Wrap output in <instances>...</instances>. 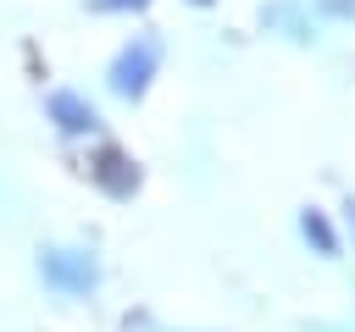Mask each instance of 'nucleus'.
Masks as SVG:
<instances>
[{"label":"nucleus","mask_w":355,"mask_h":332,"mask_svg":"<svg viewBox=\"0 0 355 332\" xmlns=\"http://www.w3.org/2000/svg\"><path fill=\"white\" fill-rule=\"evenodd\" d=\"M155 66H161V44H155V39H128V44L116 50V61H111V89H116L122 100H139V94L150 89Z\"/></svg>","instance_id":"f257e3e1"},{"label":"nucleus","mask_w":355,"mask_h":332,"mask_svg":"<svg viewBox=\"0 0 355 332\" xmlns=\"http://www.w3.org/2000/svg\"><path fill=\"white\" fill-rule=\"evenodd\" d=\"M39 271L55 293H89L100 282V266L83 249H39Z\"/></svg>","instance_id":"f03ea898"},{"label":"nucleus","mask_w":355,"mask_h":332,"mask_svg":"<svg viewBox=\"0 0 355 332\" xmlns=\"http://www.w3.org/2000/svg\"><path fill=\"white\" fill-rule=\"evenodd\" d=\"M89 177L111 194V199H128L133 188H139V166L116 149V144H105V149H94V160H89Z\"/></svg>","instance_id":"7ed1b4c3"},{"label":"nucleus","mask_w":355,"mask_h":332,"mask_svg":"<svg viewBox=\"0 0 355 332\" xmlns=\"http://www.w3.org/2000/svg\"><path fill=\"white\" fill-rule=\"evenodd\" d=\"M44 111H50V122H55L61 133H94V127H100V111H94L83 94H72V89H55V94L44 100Z\"/></svg>","instance_id":"20e7f679"},{"label":"nucleus","mask_w":355,"mask_h":332,"mask_svg":"<svg viewBox=\"0 0 355 332\" xmlns=\"http://www.w3.org/2000/svg\"><path fill=\"white\" fill-rule=\"evenodd\" d=\"M300 232L316 243V255H338V232L327 227V216H322V210H305V216H300Z\"/></svg>","instance_id":"39448f33"},{"label":"nucleus","mask_w":355,"mask_h":332,"mask_svg":"<svg viewBox=\"0 0 355 332\" xmlns=\"http://www.w3.org/2000/svg\"><path fill=\"white\" fill-rule=\"evenodd\" d=\"M100 6H111V11H139V6H150V0H100Z\"/></svg>","instance_id":"423d86ee"},{"label":"nucleus","mask_w":355,"mask_h":332,"mask_svg":"<svg viewBox=\"0 0 355 332\" xmlns=\"http://www.w3.org/2000/svg\"><path fill=\"white\" fill-rule=\"evenodd\" d=\"M344 216H349V232H355V199H349V205H344Z\"/></svg>","instance_id":"0eeeda50"},{"label":"nucleus","mask_w":355,"mask_h":332,"mask_svg":"<svg viewBox=\"0 0 355 332\" xmlns=\"http://www.w3.org/2000/svg\"><path fill=\"white\" fill-rule=\"evenodd\" d=\"M194 6H205V0H194Z\"/></svg>","instance_id":"6e6552de"}]
</instances>
